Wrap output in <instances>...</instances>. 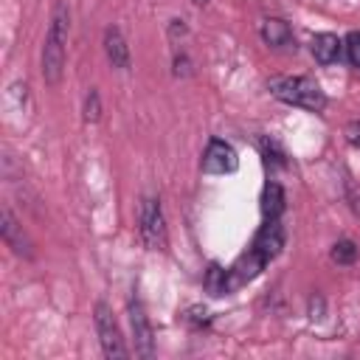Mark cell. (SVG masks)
<instances>
[{"mask_svg": "<svg viewBox=\"0 0 360 360\" xmlns=\"http://www.w3.org/2000/svg\"><path fill=\"white\" fill-rule=\"evenodd\" d=\"M68 25H70V14L65 3H56L53 14H51V25L45 34V45H42V79L48 84H56L62 79L65 70V45H68Z\"/></svg>", "mask_w": 360, "mask_h": 360, "instance_id": "obj_1", "label": "cell"}, {"mask_svg": "<svg viewBox=\"0 0 360 360\" xmlns=\"http://www.w3.org/2000/svg\"><path fill=\"white\" fill-rule=\"evenodd\" d=\"M267 90L278 101L301 107V110H309V112H321L326 107L323 90L312 79H307V76H273L267 82Z\"/></svg>", "mask_w": 360, "mask_h": 360, "instance_id": "obj_2", "label": "cell"}, {"mask_svg": "<svg viewBox=\"0 0 360 360\" xmlns=\"http://www.w3.org/2000/svg\"><path fill=\"white\" fill-rule=\"evenodd\" d=\"M93 321H96V332H98L104 357H110V360H124V357H129V349H127V343H124V338H121V329H118V323H115V318H112V309H110L104 301L96 304Z\"/></svg>", "mask_w": 360, "mask_h": 360, "instance_id": "obj_3", "label": "cell"}, {"mask_svg": "<svg viewBox=\"0 0 360 360\" xmlns=\"http://www.w3.org/2000/svg\"><path fill=\"white\" fill-rule=\"evenodd\" d=\"M138 222H141V239L149 250H163L166 248V219H163V208H160V200L158 197H143L141 200V214H138Z\"/></svg>", "mask_w": 360, "mask_h": 360, "instance_id": "obj_4", "label": "cell"}, {"mask_svg": "<svg viewBox=\"0 0 360 360\" xmlns=\"http://www.w3.org/2000/svg\"><path fill=\"white\" fill-rule=\"evenodd\" d=\"M127 312H129V326H132V338H135V354L152 357L155 354V335H152V323H149L146 309H143L138 295L129 298Z\"/></svg>", "mask_w": 360, "mask_h": 360, "instance_id": "obj_5", "label": "cell"}, {"mask_svg": "<svg viewBox=\"0 0 360 360\" xmlns=\"http://www.w3.org/2000/svg\"><path fill=\"white\" fill-rule=\"evenodd\" d=\"M236 166H239V158H236L233 146L219 141V138H211L205 146V155H202V172L228 174V172H236Z\"/></svg>", "mask_w": 360, "mask_h": 360, "instance_id": "obj_6", "label": "cell"}, {"mask_svg": "<svg viewBox=\"0 0 360 360\" xmlns=\"http://www.w3.org/2000/svg\"><path fill=\"white\" fill-rule=\"evenodd\" d=\"M264 264H267V259H264L259 250L250 248V250H248L245 256H239V262L228 270V290H236V287L253 281V278L264 270Z\"/></svg>", "mask_w": 360, "mask_h": 360, "instance_id": "obj_7", "label": "cell"}, {"mask_svg": "<svg viewBox=\"0 0 360 360\" xmlns=\"http://www.w3.org/2000/svg\"><path fill=\"white\" fill-rule=\"evenodd\" d=\"M281 248H284V228H281V222L278 219H264V225L259 228V233L253 239V250H259L270 262V259H276L281 253Z\"/></svg>", "mask_w": 360, "mask_h": 360, "instance_id": "obj_8", "label": "cell"}, {"mask_svg": "<svg viewBox=\"0 0 360 360\" xmlns=\"http://www.w3.org/2000/svg\"><path fill=\"white\" fill-rule=\"evenodd\" d=\"M104 53H107L112 68H121V70L129 68V48H127V42H124V37L115 25H110L104 31Z\"/></svg>", "mask_w": 360, "mask_h": 360, "instance_id": "obj_9", "label": "cell"}, {"mask_svg": "<svg viewBox=\"0 0 360 360\" xmlns=\"http://www.w3.org/2000/svg\"><path fill=\"white\" fill-rule=\"evenodd\" d=\"M3 242H6L17 256H31V242L25 239L22 228L17 225L11 208H3Z\"/></svg>", "mask_w": 360, "mask_h": 360, "instance_id": "obj_10", "label": "cell"}, {"mask_svg": "<svg viewBox=\"0 0 360 360\" xmlns=\"http://www.w3.org/2000/svg\"><path fill=\"white\" fill-rule=\"evenodd\" d=\"M262 39L270 45V48H287L292 45V28L281 20V17H267L262 20Z\"/></svg>", "mask_w": 360, "mask_h": 360, "instance_id": "obj_11", "label": "cell"}, {"mask_svg": "<svg viewBox=\"0 0 360 360\" xmlns=\"http://www.w3.org/2000/svg\"><path fill=\"white\" fill-rule=\"evenodd\" d=\"M287 202H284V188L278 183H267L262 191V214L264 219H281Z\"/></svg>", "mask_w": 360, "mask_h": 360, "instance_id": "obj_12", "label": "cell"}, {"mask_svg": "<svg viewBox=\"0 0 360 360\" xmlns=\"http://www.w3.org/2000/svg\"><path fill=\"white\" fill-rule=\"evenodd\" d=\"M312 56L321 65H332L340 56V39L335 34H315V39H312Z\"/></svg>", "mask_w": 360, "mask_h": 360, "instance_id": "obj_13", "label": "cell"}, {"mask_svg": "<svg viewBox=\"0 0 360 360\" xmlns=\"http://www.w3.org/2000/svg\"><path fill=\"white\" fill-rule=\"evenodd\" d=\"M202 287H205L211 295H222V292H228V270H222L217 262H211L208 270H205Z\"/></svg>", "mask_w": 360, "mask_h": 360, "instance_id": "obj_14", "label": "cell"}, {"mask_svg": "<svg viewBox=\"0 0 360 360\" xmlns=\"http://www.w3.org/2000/svg\"><path fill=\"white\" fill-rule=\"evenodd\" d=\"M357 259V245L352 239H340L332 245V262L338 264H352Z\"/></svg>", "mask_w": 360, "mask_h": 360, "instance_id": "obj_15", "label": "cell"}, {"mask_svg": "<svg viewBox=\"0 0 360 360\" xmlns=\"http://www.w3.org/2000/svg\"><path fill=\"white\" fill-rule=\"evenodd\" d=\"M98 118H101V101H98L96 87H90V93H87V98H84V121L96 124Z\"/></svg>", "mask_w": 360, "mask_h": 360, "instance_id": "obj_16", "label": "cell"}, {"mask_svg": "<svg viewBox=\"0 0 360 360\" xmlns=\"http://www.w3.org/2000/svg\"><path fill=\"white\" fill-rule=\"evenodd\" d=\"M183 318H186V323L194 326V329H202V326L211 323V315H208V309H202V307H188Z\"/></svg>", "mask_w": 360, "mask_h": 360, "instance_id": "obj_17", "label": "cell"}, {"mask_svg": "<svg viewBox=\"0 0 360 360\" xmlns=\"http://www.w3.org/2000/svg\"><path fill=\"white\" fill-rule=\"evenodd\" d=\"M346 56L354 68H360V31H352L346 37Z\"/></svg>", "mask_w": 360, "mask_h": 360, "instance_id": "obj_18", "label": "cell"}, {"mask_svg": "<svg viewBox=\"0 0 360 360\" xmlns=\"http://www.w3.org/2000/svg\"><path fill=\"white\" fill-rule=\"evenodd\" d=\"M262 155H264V160H267V163H284V152L278 149V143H276V141L262 138Z\"/></svg>", "mask_w": 360, "mask_h": 360, "instance_id": "obj_19", "label": "cell"}, {"mask_svg": "<svg viewBox=\"0 0 360 360\" xmlns=\"http://www.w3.org/2000/svg\"><path fill=\"white\" fill-rule=\"evenodd\" d=\"M346 141L352 143V146H357L360 149V121H352V124H346Z\"/></svg>", "mask_w": 360, "mask_h": 360, "instance_id": "obj_20", "label": "cell"}, {"mask_svg": "<svg viewBox=\"0 0 360 360\" xmlns=\"http://www.w3.org/2000/svg\"><path fill=\"white\" fill-rule=\"evenodd\" d=\"M194 3H197V6H205V3H208V0H194Z\"/></svg>", "mask_w": 360, "mask_h": 360, "instance_id": "obj_21", "label": "cell"}]
</instances>
